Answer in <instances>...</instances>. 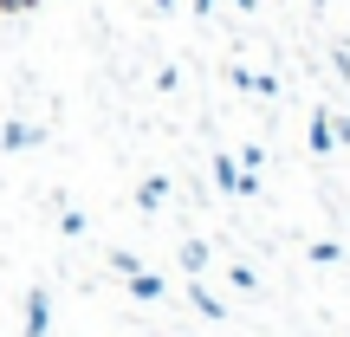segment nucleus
Masks as SVG:
<instances>
[{
    "mask_svg": "<svg viewBox=\"0 0 350 337\" xmlns=\"http://www.w3.org/2000/svg\"><path fill=\"white\" fill-rule=\"evenodd\" d=\"M214 188L221 195H260V175H247L234 156H214Z\"/></svg>",
    "mask_w": 350,
    "mask_h": 337,
    "instance_id": "obj_1",
    "label": "nucleus"
},
{
    "mask_svg": "<svg viewBox=\"0 0 350 337\" xmlns=\"http://www.w3.org/2000/svg\"><path fill=\"white\" fill-rule=\"evenodd\" d=\"M52 331V299H46V286H33L26 292V325H20V337H46Z\"/></svg>",
    "mask_w": 350,
    "mask_h": 337,
    "instance_id": "obj_2",
    "label": "nucleus"
},
{
    "mask_svg": "<svg viewBox=\"0 0 350 337\" xmlns=\"http://www.w3.org/2000/svg\"><path fill=\"white\" fill-rule=\"evenodd\" d=\"M175 260H182L188 279H201V273H208V260H214V247H208V240H182V253H175Z\"/></svg>",
    "mask_w": 350,
    "mask_h": 337,
    "instance_id": "obj_3",
    "label": "nucleus"
},
{
    "mask_svg": "<svg viewBox=\"0 0 350 337\" xmlns=\"http://www.w3.org/2000/svg\"><path fill=\"white\" fill-rule=\"evenodd\" d=\"M0 143H7V150H33V143H46V130H39V124H7Z\"/></svg>",
    "mask_w": 350,
    "mask_h": 337,
    "instance_id": "obj_4",
    "label": "nucleus"
},
{
    "mask_svg": "<svg viewBox=\"0 0 350 337\" xmlns=\"http://www.w3.org/2000/svg\"><path fill=\"white\" fill-rule=\"evenodd\" d=\"M305 143H312L318 156H325V150H338V137H331V111H318V117H312V130H305Z\"/></svg>",
    "mask_w": 350,
    "mask_h": 337,
    "instance_id": "obj_5",
    "label": "nucleus"
},
{
    "mask_svg": "<svg viewBox=\"0 0 350 337\" xmlns=\"http://www.w3.org/2000/svg\"><path fill=\"white\" fill-rule=\"evenodd\" d=\"M188 299H195V312H201V318H214V325H221V318H227V305L214 299V292L201 286V279H195V286H188Z\"/></svg>",
    "mask_w": 350,
    "mask_h": 337,
    "instance_id": "obj_6",
    "label": "nucleus"
},
{
    "mask_svg": "<svg viewBox=\"0 0 350 337\" xmlns=\"http://www.w3.org/2000/svg\"><path fill=\"white\" fill-rule=\"evenodd\" d=\"M124 286H130V292H137V299H150V305H156V299H163V279H156V273H150V266H143V273H130V279H124Z\"/></svg>",
    "mask_w": 350,
    "mask_h": 337,
    "instance_id": "obj_7",
    "label": "nucleus"
},
{
    "mask_svg": "<svg viewBox=\"0 0 350 337\" xmlns=\"http://www.w3.org/2000/svg\"><path fill=\"white\" fill-rule=\"evenodd\" d=\"M163 201H169V182H163V175H150V182L137 188V208L150 214V208H163Z\"/></svg>",
    "mask_w": 350,
    "mask_h": 337,
    "instance_id": "obj_8",
    "label": "nucleus"
},
{
    "mask_svg": "<svg viewBox=\"0 0 350 337\" xmlns=\"http://www.w3.org/2000/svg\"><path fill=\"white\" fill-rule=\"evenodd\" d=\"M111 273H124V279H130V273H143V260H137L130 247H111Z\"/></svg>",
    "mask_w": 350,
    "mask_h": 337,
    "instance_id": "obj_9",
    "label": "nucleus"
},
{
    "mask_svg": "<svg viewBox=\"0 0 350 337\" xmlns=\"http://www.w3.org/2000/svg\"><path fill=\"white\" fill-rule=\"evenodd\" d=\"M234 163H240V169H247V175H260V169H266V150H260V143H247V150H240V156H234Z\"/></svg>",
    "mask_w": 350,
    "mask_h": 337,
    "instance_id": "obj_10",
    "label": "nucleus"
},
{
    "mask_svg": "<svg viewBox=\"0 0 350 337\" xmlns=\"http://www.w3.org/2000/svg\"><path fill=\"white\" fill-rule=\"evenodd\" d=\"M59 234H65V240H78V234H85V214L65 208V214H59Z\"/></svg>",
    "mask_w": 350,
    "mask_h": 337,
    "instance_id": "obj_11",
    "label": "nucleus"
},
{
    "mask_svg": "<svg viewBox=\"0 0 350 337\" xmlns=\"http://www.w3.org/2000/svg\"><path fill=\"white\" fill-rule=\"evenodd\" d=\"M331 65H338V78H350V39H338V46H331Z\"/></svg>",
    "mask_w": 350,
    "mask_h": 337,
    "instance_id": "obj_12",
    "label": "nucleus"
},
{
    "mask_svg": "<svg viewBox=\"0 0 350 337\" xmlns=\"http://www.w3.org/2000/svg\"><path fill=\"white\" fill-rule=\"evenodd\" d=\"M331 137H338L344 150H350V117H338V111H331Z\"/></svg>",
    "mask_w": 350,
    "mask_h": 337,
    "instance_id": "obj_13",
    "label": "nucleus"
},
{
    "mask_svg": "<svg viewBox=\"0 0 350 337\" xmlns=\"http://www.w3.org/2000/svg\"><path fill=\"white\" fill-rule=\"evenodd\" d=\"M39 7V0H0V13H7V20H13V13H33Z\"/></svg>",
    "mask_w": 350,
    "mask_h": 337,
    "instance_id": "obj_14",
    "label": "nucleus"
},
{
    "mask_svg": "<svg viewBox=\"0 0 350 337\" xmlns=\"http://www.w3.org/2000/svg\"><path fill=\"white\" fill-rule=\"evenodd\" d=\"M234 7H240V13H247V20H253V7H260V0H234Z\"/></svg>",
    "mask_w": 350,
    "mask_h": 337,
    "instance_id": "obj_15",
    "label": "nucleus"
},
{
    "mask_svg": "<svg viewBox=\"0 0 350 337\" xmlns=\"http://www.w3.org/2000/svg\"><path fill=\"white\" fill-rule=\"evenodd\" d=\"M195 13H201V20H208V13H214V0H195Z\"/></svg>",
    "mask_w": 350,
    "mask_h": 337,
    "instance_id": "obj_16",
    "label": "nucleus"
},
{
    "mask_svg": "<svg viewBox=\"0 0 350 337\" xmlns=\"http://www.w3.org/2000/svg\"><path fill=\"white\" fill-rule=\"evenodd\" d=\"M39 7H46V0H39Z\"/></svg>",
    "mask_w": 350,
    "mask_h": 337,
    "instance_id": "obj_17",
    "label": "nucleus"
}]
</instances>
